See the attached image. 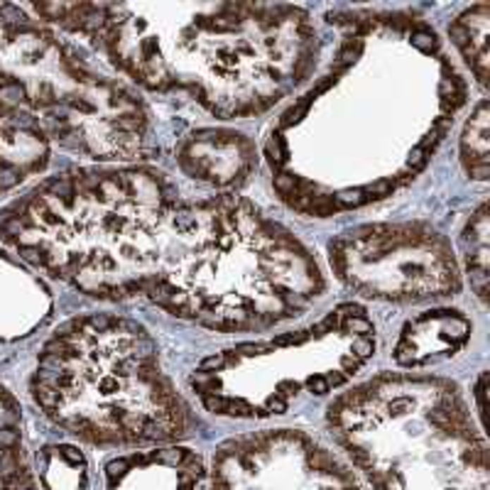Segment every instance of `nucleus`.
<instances>
[{
	"mask_svg": "<svg viewBox=\"0 0 490 490\" xmlns=\"http://www.w3.org/2000/svg\"><path fill=\"white\" fill-rule=\"evenodd\" d=\"M0 238L98 299H147L211 331H267L326 294L321 265L245 196L189 199L149 164L56 174L8 206Z\"/></svg>",
	"mask_w": 490,
	"mask_h": 490,
	"instance_id": "obj_1",
	"label": "nucleus"
},
{
	"mask_svg": "<svg viewBox=\"0 0 490 490\" xmlns=\"http://www.w3.org/2000/svg\"><path fill=\"white\" fill-rule=\"evenodd\" d=\"M312 86L272 125V187L299 214L336 216L383 201L429 164L468 86L431 25L355 10Z\"/></svg>",
	"mask_w": 490,
	"mask_h": 490,
	"instance_id": "obj_2",
	"label": "nucleus"
},
{
	"mask_svg": "<svg viewBox=\"0 0 490 490\" xmlns=\"http://www.w3.org/2000/svg\"><path fill=\"white\" fill-rule=\"evenodd\" d=\"M84 35L147 91L187 94L216 118H252L314 76L319 37L307 10L262 3L30 5Z\"/></svg>",
	"mask_w": 490,
	"mask_h": 490,
	"instance_id": "obj_3",
	"label": "nucleus"
},
{
	"mask_svg": "<svg viewBox=\"0 0 490 490\" xmlns=\"http://www.w3.org/2000/svg\"><path fill=\"white\" fill-rule=\"evenodd\" d=\"M30 388L51 422L103 446L174 441L192 424L152 333L118 314H86L56 329Z\"/></svg>",
	"mask_w": 490,
	"mask_h": 490,
	"instance_id": "obj_4",
	"label": "nucleus"
},
{
	"mask_svg": "<svg viewBox=\"0 0 490 490\" xmlns=\"http://www.w3.org/2000/svg\"><path fill=\"white\" fill-rule=\"evenodd\" d=\"M0 91L32 113L47 137L94 159L130 162L145 149L149 113L140 96L18 5H0Z\"/></svg>",
	"mask_w": 490,
	"mask_h": 490,
	"instance_id": "obj_5",
	"label": "nucleus"
},
{
	"mask_svg": "<svg viewBox=\"0 0 490 490\" xmlns=\"http://www.w3.org/2000/svg\"><path fill=\"white\" fill-rule=\"evenodd\" d=\"M375 353V326L358 304H341L302 331L223 350L196 368L192 388L223 417L285 415L302 392L326 395Z\"/></svg>",
	"mask_w": 490,
	"mask_h": 490,
	"instance_id": "obj_6",
	"label": "nucleus"
},
{
	"mask_svg": "<svg viewBox=\"0 0 490 490\" xmlns=\"http://www.w3.org/2000/svg\"><path fill=\"white\" fill-rule=\"evenodd\" d=\"M329 262L348 290L380 302H429L461 290L451 243L419 221L355 226L331 240Z\"/></svg>",
	"mask_w": 490,
	"mask_h": 490,
	"instance_id": "obj_7",
	"label": "nucleus"
},
{
	"mask_svg": "<svg viewBox=\"0 0 490 490\" xmlns=\"http://www.w3.org/2000/svg\"><path fill=\"white\" fill-rule=\"evenodd\" d=\"M174 154L187 177L219 189H231L245 182L255 164L257 149L240 133L196 130L179 142Z\"/></svg>",
	"mask_w": 490,
	"mask_h": 490,
	"instance_id": "obj_8",
	"label": "nucleus"
},
{
	"mask_svg": "<svg viewBox=\"0 0 490 490\" xmlns=\"http://www.w3.org/2000/svg\"><path fill=\"white\" fill-rule=\"evenodd\" d=\"M49 162V137L42 123L0 96V196L39 174Z\"/></svg>",
	"mask_w": 490,
	"mask_h": 490,
	"instance_id": "obj_9",
	"label": "nucleus"
},
{
	"mask_svg": "<svg viewBox=\"0 0 490 490\" xmlns=\"http://www.w3.org/2000/svg\"><path fill=\"white\" fill-rule=\"evenodd\" d=\"M471 321L456 309L424 312L407 321L395 345V360L405 368L439 363L463 348L471 336Z\"/></svg>",
	"mask_w": 490,
	"mask_h": 490,
	"instance_id": "obj_10",
	"label": "nucleus"
},
{
	"mask_svg": "<svg viewBox=\"0 0 490 490\" xmlns=\"http://www.w3.org/2000/svg\"><path fill=\"white\" fill-rule=\"evenodd\" d=\"M0 490H37L23 453L20 407L5 388H0Z\"/></svg>",
	"mask_w": 490,
	"mask_h": 490,
	"instance_id": "obj_11",
	"label": "nucleus"
},
{
	"mask_svg": "<svg viewBox=\"0 0 490 490\" xmlns=\"http://www.w3.org/2000/svg\"><path fill=\"white\" fill-rule=\"evenodd\" d=\"M488 18L490 8L486 3H478L463 10L448 25V39L461 51L481 86L488 84Z\"/></svg>",
	"mask_w": 490,
	"mask_h": 490,
	"instance_id": "obj_12",
	"label": "nucleus"
},
{
	"mask_svg": "<svg viewBox=\"0 0 490 490\" xmlns=\"http://www.w3.org/2000/svg\"><path fill=\"white\" fill-rule=\"evenodd\" d=\"M466 270L471 275V287L476 290L478 299L486 304L488 292V204L483 201L478 211L471 216L461 238Z\"/></svg>",
	"mask_w": 490,
	"mask_h": 490,
	"instance_id": "obj_13",
	"label": "nucleus"
},
{
	"mask_svg": "<svg viewBox=\"0 0 490 490\" xmlns=\"http://www.w3.org/2000/svg\"><path fill=\"white\" fill-rule=\"evenodd\" d=\"M461 159L473 179H488V101H478L461 133Z\"/></svg>",
	"mask_w": 490,
	"mask_h": 490,
	"instance_id": "obj_14",
	"label": "nucleus"
}]
</instances>
